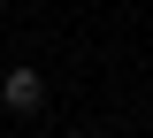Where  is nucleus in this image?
<instances>
[{
	"instance_id": "f257e3e1",
	"label": "nucleus",
	"mask_w": 153,
	"mask_h": 138,
	"mask_svg": "<svg viewBox=\"0 0 153 138\" xmlns=\"http://www.w3.org/2000/svg\"><path fill=\"white\" fill-rule=\"evenodd\" d=\"M0 107L38 115V107H46V77H38V69H8V77H0Z\"/></svg>"
}]
</instances>
